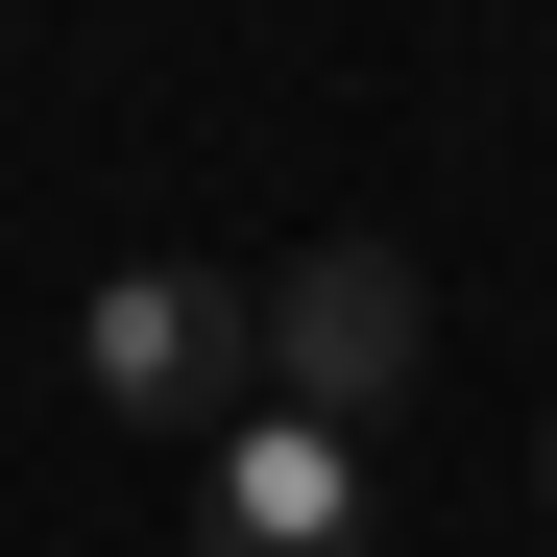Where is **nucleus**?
<instances>
[{
  "label": "nucleus",
  "mask_w": 557,
  "mask_h": 557,
  "mask_svg": "<svg viewBox=\"0 0 557 557\" xmlns=\"http://www.w3.org/2000/svg\"><path fill=\"white\" fill-rule=\"evenodd\" d=\"M73 388H98L122 436H243L267 412V292H219V267H122L98 315H73Z\"/></svg>",
  "instance_id": "f257e3e1"
},
{
  "label": "nucleus",
  "mask_w": 557,
  "mask_h": 557,
  "mask_svg": "<svg viewBox=\"0 0 557 557\" xmlns=\"http://www.w3.org/2000/svg\"><path fill=\"white\" fill-rule=\"evenodd\" d=\"M412 339H436V292L388 243H315V267H267V412H315V436H363L412 388Z\"/></svg>",
  "instance_id": "f03ea898"
},
{
  "label": "nucleus",
  "mask_w": 557,
  "mask_h": 557,
  "mask_svg": "<svg viewBox=\"0 0 557 557\" xmlns=\"http://www.w3.org/2000/svg\"><path fill=\"white\" fill-rule=\"evenodd\" d=\"M195 557H363V436L243 412V436L195 460Z\"/></svg>",
  "instance_id": "7ed1b4c3"
},
{
  "label": "nucleus",
  "mask_w": 557,
  "mask_h": 557,
  "mask_svg": "<svg viewBox=\"0 0 557 557\" xmlns=\"http://www.w3.org/2000/svg\"><path fill=\"white\" fill-rule=\"evenodd\" d=\"M533 485H557V436H533Z\"/></svg>",
  "instance_id": "20e7f679"
}]
</instances>
